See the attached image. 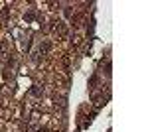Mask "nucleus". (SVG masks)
<instances>
[{"label":"nucleus","instance_id":"nucleus-2","mask_svg":"<svg viewBox=\"0 0 148 132\" xmlns=\"http://www.w3.org/2000/svg\"><path fill=\"white\" fill-rule=\"evenodd\" d=\"M63 12H65V18H67V20H71V22H73V20H75V16H77L73 6H65V8H63Z\"/></svg>","mask_w":148,"mask_h":132},{"label":"nucleus","instance_id":"nucleus-4","mask_svg":"<svg viewBox=\"0 0 148 132\" xmlns=\"http://www.w3.org/2000/svg\"><path fill=\"white\" fill-rule=\"evenodd\" d=\"M49 49H51L49 42H42V44H40V51H38V53H40V55H47V51H49Z\"/></svg>","mask_w":148,"mask_h":132},{"label":"nucleus","instance_id":"nucleus-1","mask_svg":"<svg viewBox=\"0 0 148 132\" xmlns=\"http://www.w3.org/2000/svg\"><path fill=\"white\" fill-rule=\"evenodd\" d=\"M49 30L56 34V36H59V38H65L67 36V26H65V22L63 20H57V18H53L49 22Z\"/></svg>","mask_w":148,"mask_h":132},{"label":"nucleus","instance_id":"nucleus-3","mask_svg":"<svg viewBox=\"0 0 148 132\" xmlns=\"http://www.w3.org/2000/svg\"><path fill=\"white\" fill-rule=\"evenodd\" d=\"M8 49H10L8 40H2V42H0V57H2V55H10V53H8Z\"/></svg>","mask_w":148,"mask_h":132},{"label":"nucleus","instance_id":"nucleus-5","mask_svg":"<svg viewBox=\"0 0 148 132\" xmlns=\"http://www.w3.org/2000/svg\"><path fill=\"white\" fill-rule=\"evenodd\" d=\"M32 93H34V97H40V95L44 93V87H40V85H34V89H32Z\"/></svg>","mask_w":148,"mask_h":132}]
</instances>
